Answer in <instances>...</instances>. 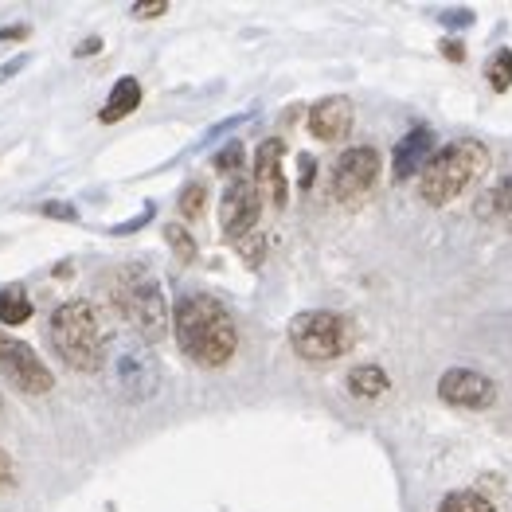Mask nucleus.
Listing matches in <instances>:
<instances>
[{
  "label": "nucleus",
  "instance_id": "5",
  "mask_svg": "<svg viewBox=\"0 0 512 512\" xmlns=\"http://www.w3.org/2000/svg\"><path fill=\"white\" fill-rule=\"evenodd\" d=\"M352 341H356L352 321L333 313V309H305L290 321V348L301 360H313V364L341 360L352 348Z\"/></svg>",
  "mask_w": 512,
  "mask_h": 512
},
{
  "label": "nucleus",
  "instance_id": "8",
  "mask_svg": "<svg viewBox=\"0 0 512 512\" xmlns=\"http://www.w3.org/2000/svg\"><path fill=\"white\" fill-rule=\"evenodd\" d=\"M376 176H380V153L372 145H352L337 157L329 188L337 200H356L376 184Z\"/></svg>",
  "mask_w": 512,
  "mask_h": 512
},
{
  "label": "nucleus",
  "instance_id": "3",
  "mask_svg": "<svg viewBox=\"0 0 512 512\" xmlns=\"http://www.w3.org/2000/svg\"><path fill=\"white\" fill-rule=\"evenodd\" d=\"M489 149H485V141H477V137H458V141H450V145H442L438 153H434V161H430L423 176H419V196H423V204L430 208H442V204H454L458 196H466L473 184L489 172Z\"/></svg>",
  "mask_w": 512,
  "mask_h": 512
},
{
  "label": "nucleus",
  "instance_id": "7",
  "mask_svg": "<svg viewBox=\"0 0 512 512\" xmlns=\"http://www.w3.org/2000/svg\"><path fill=\"white\" fill-rule=\"evenodd\" d=\"M258 215H262V192L255 188V180L235 176L223 196H219V227L227 243H243L247 235L258 231Z\"/></svg>",
  "mask_w": 512,
  "mask_h": 512
},
{
  "label": "nucleus",
  "instance_id": "1",
  "mask_svg": "<svg viewBox=\"0 0 512 512\" xmlns=\"http://www.w3.org/2000/svg\"><path fill=\"white\" fill-rule=\"evenodd\" d=\"M172 337L180 344V352L192 364H200V368L231 364V356L239 348L235 317L212 294H188V298L176 301V309H172Z\"/></svg>",
  "mask_w": 512,
  "mask_h": 512
},
{
  "label": "nucleus",
  "instance_id": "24",
  "mask_svg": "<svg viewBox=\"0 0 512 512\" xmlns=\"http://www.w3.org/2000/svg\"><path fill=\"white\" fill-rule=\"evenodd\" d=\"M313 172H317V161L305 153V157L298 161V184L301 188H309V184H313Z\"/></svg>",
  "mask_w": 512,
  "mask_h": 512
},
{
  "label": "nucleus",
  "instance_id": "29",
  "mask_svg": "<svg viewBox=\"0 0 512 512\" xmlns=\"http://www.w3.org/2000/svg\"><path fill=\"white\" fill-rule=\"evenodd\" d=\"M442 55H446V59H454V63H462V55H466V51H462V43L458 40H450V43H442Z\"/></svg>",
  "mask_w": 512,
  "mask_h": 512
},
{
  "label": "nucleus",
  "instance_id": "12",
  "mask_svg": "<svg viewBox=\"0 0 512 512\" xmlns=\"http://www.w3.org/2000/svg\"><path fill=\"white\" fill-rule=\"evenodd\" d=\"M352 122H356V110H352V102L344 94L321 98L309 110V133L321 137V141H341L344 133H352Z\"/></svg>",
  "mask_w": 512,
  "mask_h": 512
},
{
  "label": "nucleus",
  "instance_id": "28",
  "mask_svg": "<svg viewBox=\"0 0 512 512\" xmlns=\"http://www.w3.org/2000/svg\"><path fill=\"white\" fill-rule=\"evenodd\" d=\"M12 485V458L0 450V489H8Z\"/></svg>",
  "mask_w": 512,
  "mask_h": 512
},
{
  "label": "nucleus",
  "instance_id": "13",
  "mask_svg": "<svg viewBox=\"0 0 512 512\" xmlns=\"http://www.w3.org/2000/svg\"><path fill=\"white\" fill-rule=\"evenodd\" d=\"M137 106H141V83H137L133 75H126V79H118V83H114L110 98H106V106L98 110V122L114 126V122L129 118V114H133Z\"/></svg>",
  "mask_w": 512,
  "mask_h": 512
},
{
  "label": "nucleus",
  "instance_id": "16",
  "mask_svg": "<svg viewBox=\"0 0 512 512\" xmlns=\"http://www.w3.org/2000/svg\"><path fill=\"white\" fill-rule=\"evenodd\" d=\"M477 212H481V219H501V223L512 219V176L501 180L493 192L481 196V208H477Z\"/></svg>",
  "mask_w": 512,
  "mask_h": 512
},
{
  "label": "nucleus",
  "instance_id": "31",
  "mask_svg": "<svg viewBox=\"0 0 512 512\" xmlns=\"http://www.w3.org/2000/svg\"><path fill=\"white\" fill-rule=\"evenodd\" d=\"M94 51H102V40H98V36H90V43H83L75 55H94Z\"/></svg>",
  "mask_w": 512,
  "mask_h": 512
},
{
  "label": "nucleus",
  "instance_id": "2",
  "mask_svg": "<svg viewBox=\"0 0 512 512\" xmlns=\"http://www.w3.org/2000/svg\"><path fill=\"white\" fill-rule=\"evenodd\" d=\"M51 344L67 368H75L83 376L98 372L106 364V348H110V329H106L98 305L83 298L63 301L51 313Z\"/></svg>",
  "mask_w": 512,
  "mask_h": 512
},
{
  "label": "nucleus",
  "instance_id": "4",
  "mask_svg": "<svg viewBox=\"0 0 512 512\" xmlns=\"http://www.w3.org/2000/svg\"><path fill=\"white\" fill-rule=\"evenodd\" d=\"M110 301H114L118 313H126V321L145 341H161L169 333V301L161 290V278L145 262H126L122 270H114Z\"/></svg>",
  "mask_w": 512,
  "mask_h": 512
},
{
  "label": "nucleus",
  "instance_id": "20",
  "mask_svg": "<svg viewBox=\"0 0 512 512\" xmlns=\"http://www.w3.org/2000/svg\"><path fill=\"white\" fill-rule=\"evenodd\" d=\"M176 208L184 219H200L204 208H208V188L204 184H188L184 192H180V200H176Z\"/></svg>",
  "mask_w": 512,
  "mask_h": 512
},
{
  "label": "nucleus",
  "instance_id": "17",
  "mask_svg": "<svg viewBox=\"0 0 512 512\" xmlns=\"http://www.w3.org/2000/svg\"><path fill=\"white\" fill-rule=\"evenodd\" d=\"M485 79H489V90L493 94H505L512 86V47H497L485 63Z\"/></svg>",
  "mask_w": 512,
  "mask_h": 512
},
{
  "label": "nucleus",
  "instance_id": "10",
  "mask_svg": "<svg viewBox=\"0 0 512 512\" xmlns=\"http://www.w3.org/2000/svg\"><path fill=\"white\" fill-rule=\"evenodd\" d=\"M282 157H286V145L278 137H266L255 149V188L274 204V208H286V196H290V184H286V169H282Z\"/></svg>",
  "mask_w": 512,
  "mask_h": 512
},
{
  "label": "nucleus",
  "instance_id": "18",
  "mask_svg": "<svg viewBox=\"0 0 512 512\" xmlns=\"http://www.w3.org/2000/svg\"><path fill=\"white\" fill-rule=\"evenodd\" d=\"M438 512H497V509H493L489 497H481L473 489H454V493H446L438 501Z\"/></svg>",
  "mask_w": 512,
  "mask_h": 512
},
{
  "label": "nucleus",
  "instance_id": "6",
  "mask_svg": "<svg viewBox=\"0 0 512 512\" xmlns=\"http://www.w3.org/2000/svg\"><path fill=\"white\" fill-rule=\"evenodd\" d=\"M0 376L16 387V391H24V395H47L55 387V376H51V368L36 356V348L16 341L4 329H0Z\"/></svg>",
  "mask_w": 512,
  "mask_h": 512
},
{
  "label": "nucleus",
  "instance_id": "30",
  "mask_svg": "<svg viewBox=\"0 0 512 512\" xmlns=\"http://www.w3.org/2000/svg\"><path fill=\"white\" fill-rule=\"evenodd\" d=\"M20 67H24V59H12V63H4V67H0V83H4V79H12Z\"/></svg>",
  "mask_w": 512,
  "mask_h": 512
},
{
  "label": "nucleus",
  "instance_id": "23",
  "mask_svg": "<svg viewBox=\"0 0 512 512\" xmlns=\"http://www.w3.org/2000/svg\"><path fill=\"white\" fill-rule=\"evenodd\" d=\"M235 247H239V255L247 258V262H251V266H258V262H262V235H247V239H243V243H235Z\"/></svg>",
  "mask_w": 512,
  "mask_h": 512
},
{
  "label": "nucleus",
  "instance_id": "11",
  "mask_svg": "<svg viewBox=\"0 0 512 512\" xmlns=\"http://www.w3.org/2000/svg\"><path fill=\"white\" fill-rule=\"evenodd\" d=\"M434 129L430 126H415L399 145H395V153H391V180L395 184H403V180H411L415 172L423 176L430 161H434Z\"/></svg>",
  "mask_w": 512,
  "mask_h": 512
},
{
  "label": "nucleus",
  "instance_id": "9",
  "mask_svg": "<svg viewBox=\"0 0 512 512\" xmlns=\"http://www.w3.org/2000/svg\"><path fill=\"white\" fill-rule=\"evenodd\" d=\"M438 399L458 411H485L497 399V384L477 368H450L438 380Z\"/></svg>",
  "mask_w": 512,
  "mask_h": 512
},
{
  "label": "nucleus",
  "instance_id": "26",
  "mask_svg": "<svg viewBox=\"0 0 512 512\" xmlns=\"http://www.w3.org/2000/svg\"><path fill=\"white\" fill-rule=\"evenodd\" d=\"M442 24H450V28H462V24H473V12H442Z\"/></svg>",
  "mask_w": 512,
  "mask_h": 512
},
{
  "label": "nucleus",
  "instance_id": "27",
  "mask_svg": "<svg viewBox=\"0 0 512 512\" xmlns=\"http://www.w3.org/2000/svg\"><path fill=\"white\" fill-rule=\"evenodd\" d=\"M24 36H28V24H12V28H0V43L24 40Z\"/></svg>",
  "mask_w": 512,
  "mask_h": 512
},
{
  "label": "nucleus",
  "instance_id": "19",
  "mask_svg": "<svg viewBox=\"0 0 512 512\" xmlns=\"http://www.w3.org/2000/svg\"><path fill=\"white\" fill-rule=\"evenodd\" d=\"M165 239H169V247L176 251V258L180 262H196V255H200V247H196V239L180 227V223H165Z\"/></svg>",
  "mask_w": 512,
  "mask_h": 512
},
{
  "label": "nucleus",
  "instance_id": "15",
  "mask_svg": "<svg viewBox=\"0 0 512 512\" xmlns=\"http://www.w3.org/2000/svg\"><path fill=\"white\" fill-rule=\"evenodd\" d=\"M28 321H32V298H28V290H20V286L0 290V325L16 329V325H28Z\"/></svg>",
  "mask_w": 512,
  "mask_h": 512
},
{
  "label": "nucleus",
  "instance_id": "25",
  "mask_svg": "<svg viewBox=\"0 0 512 512\" xmlns=\"http://www.w3.org/2000/svg\"><path fill=\"white\" fill-rule=\"evenodd\" d=\"M43 215H51V219H75V208L71 204H43Z\"/></svg>",
  "mask_w": 512,
  "mask_h": 512
},
{
  "label": "nucleus",
  "instance_id": "22",
  "mask_svg": "<svg viewBox=\"0 0 512 512\" xmlns=\"http://www.w3.org/2000/svg\"><path fill=\"white\" fill-rule=\"evenodd\" d=\"M129 12H133V20H157V16L169 12V0H141V4H133Z\"/></svg>",
  "mask_w": 512,
  "mask_h": 512
},
{
  "label": "nucleus",
  "instance_id": "21",
  "mask_svg": "<svg viewBox=\"0 0 512 512\" xmlns=\"http://www.w3.org/2000/svg\"><path fill=\"white\" fill-rule=\"evenodd\" d=\"M243 157H247V153H243V141H231V145H223V149L212 157V169L231 176V172L243 169Z\"/></svg>",
  "mask_w": 512,
  "mask_h": 512
},
{
  "label": "nucleus",
  "instance_id": "14",
  "mask_svg": "<svg viewBox=\"0 0 512 512\" xmlns=\"http://www.w3.org/2000/svg\"><path fill=\"white\" fill-rule=\"evenodd\" d=\"M344 387H348V395H356V399H380L391 380H387V372L380 364H356L348 376H344Z\"/></svg>",
  "mask_w": 512,
  "mask_h": 512
}]
</instances>
